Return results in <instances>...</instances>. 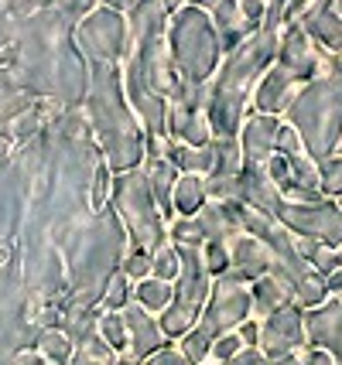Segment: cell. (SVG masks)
<instances>
[{
	"label": "cell",
	"instance_id": "obj_1",
	"mask_svg": "<svg viewBox=\"0 0 342 365\" xmlns=\"http://www.w3.org/2000/svg\"><path fill=\"white\" fill-rule=\"evenodd\" d=\"M288 0H267V14H263L261 31H253L243 45L223 55V62L209 79V127L216 140H236L240 127L250 116V99L263 72L277 62V41H281V28L288 24Z\"/></svg>",
	"mask_w": 342,
	"mask_h": 365
},
{
	"label": "cell",
	"instance_id": "obj_2",
	"mask_svg": "<svg viewBox=\"0 0 342 365\" xmlns=\"http://www.w3.org/2000/svg\"><path fill=\"white\" fill-rule=\"evenodd\" d=\"M89 120L96 127V137L103 143V158L114 175L134 171L144 164V130L134 116L131 103L124 96L120 65L89 62Z\"/></svg>",
	"mask_w": 342,
	"mask_h": 365
},
{
	"label": "cell",
	"instance_id": "obj_3",
	"mask_svg": "<svg viewBox=\"0 0 342 365\" xmlns=\"http://www.w3.org/2000/svg\"><path fill=\"white\" fill-rule=\"evenodd\" d=\"M284 123L298 130L305 143V154L315 164L342 150V58L328 55L322 72L298 86L288 113L281 116Z\"/></svg>",
	"mask_w": 342,
	"mask_h": 365
},
{
	"label": "cell",
	"instance_id": "obj_4",
	"mask_svg": "<svg viewBox=\"0 0 342 365\" xmlns=\"http://www.w3.org/2000/svg\"><path fill=\"white\" fill-rule=\"evenodd\" d=\"M164 41H168V58H171L175 76L185 82H196V86H209V79L216 76V68L226 55L223 38L209 21V14H202L192 4H185L181 11L168 17Z\"/></svg>",
	"mask_w": 342,
	"mask_h": 365
},
{
	"label": "cell",
	"instance_id": "obj_5",
	"mask_svg": "<svg viewBox=\"0 0 342 365\" xmlns=\"http://www.w3.org/2000/svg\"><path fill=\"white\" fill-rule=\"evenodd\" d=\"M116 219L127 225V236L137 250H161L168 242V219L161 215V208L154 202V195L147 188L144 168H134L124 175H114V191H110Z\"/></svg>",
	"mask_w": 342,
	"mask_h": 365
},
{
	"label": "cell",
	"instance_id": "obj_6",
	"mask_svg": "<svg viewBox=\"0 0 342 365\" xmlns=\"http://www.w3.org/2000/svg\"><path fill=\"white\" fill-rule=\"evenodd\" d=\"M175 246V242H171ZM178 250V277H175V297L158 314V324L168 341H181L192 331L206 311V301L212 294V277L206 270V259L198 246H175Z\"/></svg>",
	"mask_w": 342,
	"mask_h": 365
},
{
	"label": "cell",
	"instance_id": "obj_7",
	"mask_svg": "<svg viewBox=\"0 0 342 365\" xmlns=\"http://www.w3.org/2000/svg\"><path fill=\"white\" fill-rule=\"evenodd\" d=\"M76 38H79V48L89 55V62L124 65V58L131 55L127 14H120L114 7H96L89 17H82Z\"/></svg>",
	"mask_w": 342,
	"mask_h": 365
},
{
	"label": "cell",
	"instance_id": "obj_8",
	"mask_svg": "<svg viewBox=\"0 0 342 365\" xmlns=\"http://www.w3.org/2000/svg\"><path fill=\"white\" fill-rule=\"evenodd\" d=\"M246 318H253V304H250V284L236 280L233 273H223L212 280V294L206 301V311L198 318L196 328L209 334L212 341L219 334L226 331H236Z\"/></svg>",
	"mask_w": 342,
	"mask_h": 365
},
{
	"label": "cell",
	"instance_id": "obj_9",
	"mask_svg": "<svg viewBox=\"0 0 342 365\" xmlns=\"http://www.w3.org/2000/svg\"><path fill=\"white\" fill-rule=\"evenodd\" d=\"M277 222L284 225L291 236L315 239V242L332 246V250L342 246V208H339V202H332V198L308 202V205L284 202L281 212H277Z\"/></svg>",
	"mask_w": 342,
	"mask_h": 365
},
{
	"label": "cell",
	"instance_id": "obj_10",
	"mask_svg": "<svg viewBox=\"0 0 342 365\" xmlns=\"http://www.w3.org/2000/svg\"><path fill=\"white\" fill-rule=\"evenodd\" d=\"M332 51L326 48H318L311 41L308 34L301 31L294 21H288L284 28H281V41H277V65L291 76L298 86H305L308 79H315L318 72H322V65Z\"/></svg>",
	"mask_w": 342,
	"mask_h": 365
},
{
	"label": "cell",
	"instance_id": "obj_11",
	"mask_svg": "<svg viewBox=\"0 0 342 365\" xmlns=\"http://www.w3.org/2000/svg\"><path fill=\"white\" fill-rule=\"evenodd\" d=\"M257 349L267 355V359H284V355H294V351L308 349V334H305V307L298 304H288L274 314H267L261 321V341Z\"/></svg>",
	"mask_w": 342,
	"mask_h": 365
},
{
	"label": "cell",
	"instance_id": "obj_12",
	"mask_svg": "<svg viewBox=\"0 0 342 365\" xmlns=\"http://www.w3.org/2000/svg\"><path fill=\"white\" fill-rule=\"evenodd\" d=\"M305 334H308V349L326 351L342 365V297H326L318 307H308Z\"/></svg>",
	"mask_w": 342,
	"mask_h": 365
},
{
	"label": "cell",
	"instance_id": "obj_13",
	"mask_svg": "<svg viewBox=\"0 0 342 365\" xmlns=\"http://www.w3.org/2000/svg\"><path fill=\"white\" fill-rule=\"evenodd\" d=\"M281 116H263L250 113L240 127V150H243V168H267V160L277 154V133H281Z\"/></svg>",
	"mask_w": 342,
	"mask_h": 365
},
{
	"label": "cell",
	"instance_id": "obj_14",
	"mask_svg": "<svg viewBox=\"0 0 342 365\" xmlns=\"http://www.w3.org/2000/svg\"><path fill=\"white\" fill-rule=\"evenodd\" d=\"M124 324H127V355H134V359H151L154 351H161L164 345H171L168 338H164L161 324H158V314H151V311H144L141 304H127L124 311Z\"/></svg>",
	"mask_w": 342,
	"mask_h": 365
},
{
	"label": "cell",
	"instance_id": "obj_15",
	"mask_svg": "<svg viewBox=\"0 0 342 365\" xmlns=\"http://www.w3.org/2000/svg\"><path fill=\"white\" fill-rule=\"evenodd\" d=\"M294 24L318 48H326L332 55H342V17L332 7V0H311L308 7L294 17Z\"/></svg>",
	"mask_w": 342,
	"mask_h": 365
},
{
	"label": "cell",
	"instance_id": "obj_16",
	"mask_svg": "<svg viewBox=\"0 0 342 365\" xmlns=\"http://www.w3.org/2000/svg\"><path fill=\"white\" fill-rule=\"evenodd\" d=\"M294 93H298V82H294L291 76L274 62L267 72H263V79L257 82L253 99H250V110L263 113V116H284L288 106H291Z\"/></svg>",
	"mask_w": 342,
	"mask_h": 365
},
{
	"label": "cell",
	"instance_id": "obj_17",
	"mask_svg": "<svg viewBox=\"0 0 342 365\" xmlns=\"http://www.w3.org/2000/svg\"><path fill=\"white\" fill-rule=\"evenodd\" d=\"M271 267H274V256H271V250L257 236L240 232V236L229 242V273L236 280L253 284V280H261L263 273H271Z\"/></svg>",
	"mask_w": 342,
	"mask_h": 365
},
{
	"label": "cell",
	"instance_id": "obj_18",
	"mask_svg": "<svg viewBox=\"0 0 342 365\" xmlns=\"http://www.w3.org/2000/svg\"><path fill=\"white\" fill-rule=\"evenodd\" d=\"M240 202L263 212V215H274V219L281 212V205H284L281 188L267 178V168H243L240 171Z\"/></svg>",
	"mask_w": 342,
	"mask_h": 365
},
{
	"label": "cell",
	"instance_id": "obj_19",
	"mask_svg": "<svg viewBox=\"0 0 342 365\" xmlns=\"http://www.w3.org/2000/svg\"><path fill=\"white\" fill-rule=\"evenodd\" d=\"M250 304H253V318L263 321L267 314H274L281 307L294 304V294H291V287H288V280H281L271 270V273H263L261 280L250 284Z\"/></svg>",
	"mask_w": 342,
	"mask_h": 365
},
{
	"label": "cell",
	"instance_id": "obj_20",
	"mask_svg": "<svg viewBox=\"0 0 342 365\" xmlns=\"http://www.w3.org/2000/svg\"><path fill=\"white\" fill-rule=\"evenodd\" d=\"M144 178H147V188L154 195V202L161 208L164 219H171V191L178 185V171H175V164L168 158H151L144 160Z\"/></svg>",
	"mask_w": 342,
	"mask_h": 365
},
{
	"label": "cell",
	"instance_id": "obj_21",
	"mask_svg": "<svg viewBox=\"0 0 342 365\" xmlns=\"http://www.w3.org/2000/svg\"><path fill=\"white\" fill-rule=\"evenodd\" d=\"M206 178L198 175H181L175 191H171V219H196L202 205H206Z\"/></svg>",
	"mask_w": 342,
	"mask_h": 365
},
{
	"label": "cell",
	"instance_id": "obj_22",
	"mask_svg": "<svg viewBox=\"0 0 342 365\" xmlns=\"http://www.w3.org/2000/svg\"><path fill=\"white\" fill-rule=\"evenodd\" d=\"M164 158L175 164V171H178V175H198V178L212 175V143L209 147H188V143L168 140Z\"/></svg>",
	"mask_w": 342,
	"mask_h": 365
},
{
	"label": "cell",
	"instance_id": "obj_23",
	"mask_svg": "<svg viewBox=\"0 0 342 365\" xmlns=\"http://www.w3.org/2000/svg\"><path fill=\"white\" fill-rule=\"evenodd\" d=\"M175 297V284L171 280H158V277H144L134 284V304H141L151 314H161Z\"/></svg>",
	"mask_w": 342,
	"mask_h": 365
},
{
	"label": "cell",
	"instance_id": "obj_24",
	"mask_svg": "<svg viewBox=\"0 0 342 365\" xmlns=\"http://www.w3.org/2000/svg\"><path fill=\"white\" fill-rule=\"evenodd\" d=\"M243 171L240 140H212V175L209 178H236Z\"/></svg>",
	"mask_w": 342,
	"mask_h": 365
},
{
	"label": "cell",
	"instance_id": "obj_25",
	"mask_svg": "<svg viewBox=\"0 0 342 365\" xmlns=\"http://www.w3.org/2000/svg\"><path fill=\"white\" fill-rule=\"evenodd\" d=\"M96 334L116 351V355H127V324L120 311H103L96 321Z\"/></svg>",
	"mask_w": 342,
	"mask_h": 365
},
{
	"label": "cell",
	"instance_id": "obj_26",
	"mask_svg": "<svg viewBox=\"0 0 342 365\" xmlns=\"http://www.w3.org/2000/svg\"><path fill=\"white\" fill-rule=\"evenodd\" d=\"M38 351L49 359V365H69L72 359V338L66 331H45L38 341Z\"/></svg>",
	"mask_w": 342,
	"mask_h": 365
},
{
	"label": "cell",
	"instance_id": "obj_27",
	"mask_svg": "<svg viewBox=\"0 0 342 365\" xmlns=\"http://www.w3.org/2000/svg\"><path fill=\"white\" fill-rule=\"evenodd\" d=\"M318 175H322V195L332 198V202H339L342 198V150L318 164Z\"/></svg>",
	"mask_w": 342,
	"mask_h": 365
},
{
	"label": "cell",
	"instance_id": "obj_28",
	"mask_svg": "<svg viewBox=\"0 0 342 365\" xmlns=\"http://www.w3.org/2000/svg\"><path fill=\"white\" fill-rule=\"evenodd\" d=\"M151 277L175 284V277H178V250H175L171 242H164L161 250L151 253Z\"/></svg>",
	"mask_w": 342,
	"mask_h": 365
},
{
	"label": "cell",
	"instance_id": "obj_29",
	"mask_svg": "<svg viewBox=\"0 0 342 365\" xmlns=\"http://www.w3.org/2000/svg\"><path fill=\"white\" fill-rule=\"evenodd\" d=\"M131 301H134V280H127L124 273L110 277V287H106V294H103V307H106V311H124Z\"/></svg>",
	"mask_w": 342,
	"mask_h": 365
},
{
	"label": "cell",
	"instance_id": "obj_30",
	"mask_svg": "<svg viewBox=\"0 0 342 365\" xmlns=\"http://www.w3.org/2000/svg\"><path fill=\"white\" fill-rule=\"evenodd\" d=\"M209 345H212V338L202 331V328H192V331H188L178 341L181 355H185L188 362H196V365H206V362H209Z\"/></svg>",
	"mask_w": 342,
	"mask_h": 365
},
{
	"label": "cell",
	"instance_id": "obj_31",
	"mask_svg": "<svg viewBox=\"0 0 342 365\" xmlns=\"http://www.w3.org/2000/svg\"><path fill=\"white\" fill-rule=\"evenodd\" d=\"M243 351V341H240V334L236 331H226V334H219L216 341L209 345V362L212 365H226L229 359H236Z\"/></svg>",
	"mask_w": 342,
	"mask_h": 365
},
{
	"label": "cell",
	"instance_id": "obj_32",
	"mask_svg": "<svg viewBox=\"0 0 342 365\" xmlns=\"http://www.w3.org/2000/svg\"><path fill=\"white\" fill-rule=\"evenodd\" d=\"M202 259H206V270H209L212 280L229 273V242H206L202 246Z\"/></svg>",
	"mask_w": 342,
	"mask_h": 365
},
{
	"label": "cell",
	"instance_id": "obj_33",
	"mask_svg": "<svg viewBox=\"0 0 342 365\" xmlns=\"http://www.w3.org/2000/svg\"><path fill=\"white\" fill-rule=\"evenodd\" d=\"M206 198H209V202L240 198V175L236 178H206Z\"/></svg>",
	"mask_w": 342,
	"mask_h": 365
},
{
	"label": "cell",
	"instance_id": "obj_34",
	"mask_svg": "<svg viewBox=\"0 0 342 365\" xmlns=\"http://www.w3.org/2000/svg\"><path fill=\"white\" fill-rule=\"evenodd\" d=\"M124 277L134 280V284H137V280H144V277H151V253L131 246V250H127V259H124Z\"/></svg>",
	"mask_w": 342,
	"mask_h": 365
},
{
	"label": "cell",
	"instance_id": "obj_35",
	"mask_svg": "<svg viewBox=\"0 0 342 365\" xmlns=\"http://www.w3.org/2000/svg\"><path fill=\"white\" fill-rule=\"evenodd\" d=\"M110 191H114V171L106 164H99L96 175H93V198H89V205L99 212V208L110 202Z\"/></svg>",
	"mask_w": 342,
	"mask_h": 365
},
{
	"label": "cell",
	"instance_id": "obj_36",
	"mask_svg": "<svg viewBox=\"0 0 342 365\" xmlns=\"http://www.w3.org/2000/svg\"><path fill=\"white\" fill-rule=\"evenodd\" d=\"M277 154L281 158H298V154H305V143H301V137H298V130L291 127V123H281V133H277Z\"/></svg>",
	"mask_w": 342,
	"mask_h": 365
},
{
	"label": "cell",
	"instance_id": "obj_37",
	"mask_svg": "<svg viewBox=\"0 0 342 365\" xmlns=\"http://www.w3.org/2000/svg\"><path fill=\"white\" fill-rule=\"evenodd\" d=\"M51 4L66 21H82V17H89L99 7V0H51Z\"/></svg>",
	"mask_w": 342,
	"mask_h": 365
},
{
	"label": "cell",
	"instance_id": "obj_38",
	"mask_svg": "<svg viewBox=\"0 0 342 365\" xmlns=\"http://www.w3.org/2000/svg\"><path fill=\"white\" fill-rule=\"evenodd\" d=\"M263 14H267V0H240V17H243L246 34L261 31Z\"/></svg>",
	"mask_w": 342,
	"mask_h": 365
},
{
	"label": "cell",
	"instance_id": "obj_39",
	"mask_svg": "<svg viewBox=\"0 0 342 365\" xmlns=\"http://www.w3.org/2000/svg\"><path fill=\"white\" fill-rule=\"evenodd\" d=\"M141 365H196V362H188L185 355H181L178 345H164L161 351H154L151 359H144Z\"/></svg>",
	"mask_w": 342,
	"mask_h": 365
},
{
	"label": "cell",
	"instance_id": "obj_40",
	"mask_svg": "<svg viewBox=\"0 0 342 365\" xmlns=\"http://www.w3.org/2000/svg\"><path fill=\"white\" fill-rule=\"evenodd\" d=\"M267 178L274 181L277 188H284V185H288V178H291V160L281 158V154H274V158L267 160Z\"/></svg>",
	"mask_w": 342,
	"mask_h": 365
},
{
	"label": "cell",
	"instance_id": "obj_41",
	"mask_svg": "<svg viewBox=\"0 0 342 365\" xmlns=\"http://www.w3.org/2000/svg\"><path fill=\"white\" fill-rule=\"evenodd\" d=\"M236 334H240L243 349H257V341H261V321H257V318H246L243 324L236 328Z\"/></svg>",
	"mask_w": 342,
	"mask_h": 365
},
{
	"label": "cell",
	"instance_id": "obj_42",
	"mask_svg": "<svg viewBox=\"0 0 342 365\" xmlns=\"http://www.w3.org/2000/svg\"><path fill=\"white\" fill-rule=\"evenodd\" d=\"M34 130H38V116H34V113H24V116H17V120H14V140H24V137H31Z\"/></svg>",
	"mask_w": 342,
	"mask_h": 365
},
{
	"label": "cell",
	"instance_id": "obj_43",
	"mask_svg": "<svg viewBox=\"0 0 342 365\" xmlns=\"http://www.w3.org/2000/svg\"><path fill=\"white\" fill-rule=\"evenodd\" d=\"M326 290H328V297H342V267L326 277Z\"/></svg>",
	"mask_w": 342,
	"mask_h": 365
},
{
	"label": "cell",
	"instance_id": "obj_44",
	"mask_svg": "<svg viewBox=\"0 0 342 365\" xmlns=\"http://www.w3.org/2000/svg\"><path fill=\"white\" fill-rule=\"evenodd\" d=\"M99 4H103V7H114V11H120V14H131L141 0H99Z\"/></svg>",
	"mask_w": 342,
	"mask_h": 365
},
{
	"label": "cell",
	"instance_id": "obj_45",
	"mask_svg": "<svg viewBox=\"0 0 342 365\" xmlns=\"http://www.w3.org/2000/svg\"><path fill=\"white\" fill-rule=\"evenodd\" d=\"M17 365H49V359L41 351H21L17 355Z\"/></svg>",
	"mask_w": 342,
	"mask_h": 365
},
{
	"label": "cell",
	"instance_id": "obj_46",
	"mask_svg": "<svg viewBox=\"0 0 342 365\" xmlns=\"http://www.w3.org/2000/svg\"><path fill=\"white\" fill-rule=\"evenodd\" d=\"M308 4H311V0H288V14H284V17H288V21H294V17L308 7Z\"/></svg>",
	"mask_w": 342,
	"mask_h": 365
},
{
	"label": "cell",
	"instance_id": "obj_47",
	"mask_svg": "<svg viewBox=\"0 0 342 365\" xmlns=\"http://www.w3.org/2000/svg\"><path fill=\"white\" fill-rule=\"evenodd\" d=\"M158 4H161V7L168 11V14H175V11H181V7L188 4V0H158Z\"/></svg>",
	"mask_w": 342,
	"mask_h": 365
},
{
	"label": "cell",
	"instance_id": "obj_48",
	"mask_svg": "<svg viewBox=\"0 0 342 365\" xmlns=\"http://www.w3.org/2000/svg\"><path fill=\"white\" fill-rule=\"evenodd\" d=\"M72 365H103V362H96V359H89L86 351H76V355H72Z\"/></svg>",
	"mask_w": 342,
	"mask_h": 365
},
{
	"label": "cell",
	"instance_id": "obj_49",
	"mask_svg": "<svg viewBox=\"0 0 342 365\" xmlns=\"http://www.w3.org/2000/svg\"><path fill=\"white\" fill-rule=\"evenodd\" d=\"M14 62V48H0V65H11Z\"/></svg>",
	"mask_w": 342,
	"mask_h": 365
},
{
	"label": "cell",
	"instance_id": "obj_50",
	"mask_svg": "<svg viewBox=\"0 0 342 365\" xmlns=\"http://www.w3.org/2000/svg\"><path fill=\"white\" fill-rule=\"evenodd\" d=\"M114 365H141V359H134V355H116Z\"/></svg>",
	"mask_w": 342,
	"mask_h": 365
},
{
	"label": "cell",
	"instance_id": "obj_51",
	"mask_svg": "<svg viewBox=\"0 0 342 365\" xmlns=\"http://www.w3.org/2000/svg\"><path fill=\"white\" fill-rule=\"evenodd\" d=\"M7 154H11V140H7V137H0V160L7 158Z\"/></svg>",
	"mask_w": 342,
	"mask_h": 365
},
{
	"label": "cell",
	"instance_id": "obj_52",
	"mask_svg": "<svg viewBox=\"0 0 342 365\" xmlns=\"http://www.w3.org/2000/svg\"><path fill=\"white\" fill-rule=\"evenodd\" d=\"M332 7H336V11H339V17H342V0H332Z\"/></svg>",
	"mask_w": 342,
	"mask_h": 365
},
{
	"label": "cell",
	"instance_id": "obj_53",
	"mask_svg": "<svg viewBox=\"0 0 342 365\" xmlns=\"http://www.w3.org/2000/svg\"><path fill=\"white\" fill-rule=\"evenodd\" d=\"M339 208H342V198H339Z\"/></svg>",
	"mask_w": 342,
	"mask_h": 365
},
{
	"label": "cell",
	"instance_id": "obj_54",
	"mask_svg": "<svg viewBox=\"0 0 342 365\" xmlns=\"http://www.w3.org/2000/svg\"><path fill=\"white\" fill-rule=\"evenodd\" d=\"M339 256H342V246H339Z\"/></svg>",
	"mask_w": 342,
	"mask_h": 365
},
{
	"label": "cell",
	"instance_id": "obj_55",
	"mask_svg": "<svg viewBox=\"0 0 342 365\" xmlns=\"http://www.w3.org/2000/svg\"><path fill=\"white\" fill-rule=\"evenodd\" d=\"M339 58H342V55H339Z\"/></svg>",
	"mask_w": 342,
	"mask_h": 365
}]
</instances>
